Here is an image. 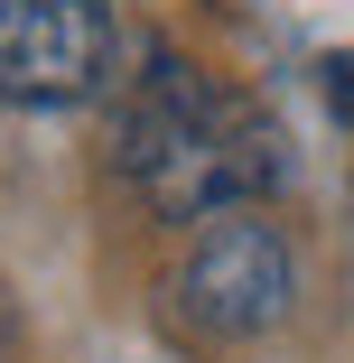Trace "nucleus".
Here are the masks:
<instances>
[{"mask_svg": "<svg viewBox=\"0 0 354 363\" xmlns=\"http://www.w3.org/2000/svg\"><path fill=\"white\" fill-rule=\"evenodd\" d=\"M121 28L103 0H0V103L65 112L112 84Z\"/></svg>", "mask_w": 354, "mask_h": 363, "instance_id": "obj_3", "label": "nucleus"}, {"mask_svg": "<svg viewBox=\"0 0 354 363\" xmlns=\"http://www.w3.org/2000/svg\"><path fill=\"white\" fill-rule=\"evenodd\" d=\"M289 298H299V252H289L280 224H261L252 205L215 214V224L187 242V261H177V308L205 335H270L289 317Z\"/></svg>", "mask_w": 354, "mask_h": 363, "instance_id": "obj_2", "label": "nucleus"}, {"mask_svg": "<svg viewBox=\"0 0 354 363\" xmlns=\"http://www.w3.org/2000/svg\"><path fill=\"white\" fill-rule=\"evenodd\" d=\"M326 112L354 121V56H326Z\"/></svg>", "mask_w": 354, "mask_h": 363, "instance_id": "obj_4", "label": "nucleus"}, {"mask_svg": "<svg viewBox=\"0 0 354 363\" xmlns=\"http://www.w3.org/2000/svg\"><path fill=\"white\" fill-rule=\"evenodd\" d=\"M19 345V308H10V279H0V354Z\"/></svg>", "mask_w": 354, "mask_h": 363, "instance_id": "obj_5", "label": "nucleus"}, {"mask_svg": "<svg viewBox=\"0 0 354 363\" xmlns=\"http://www.w3.org/2000/svg\"><path fill=\"white\" fill-rule=\"evenodd\" d=\"M121 177L168 224H215L280 186V130L215 75L159 56L150 75H131L121 103Z\"/></svg>", "mask_w": 354, "mask_h": 363, "instance_id": "obj_1", "label": "nucleus"}]
</instances>
